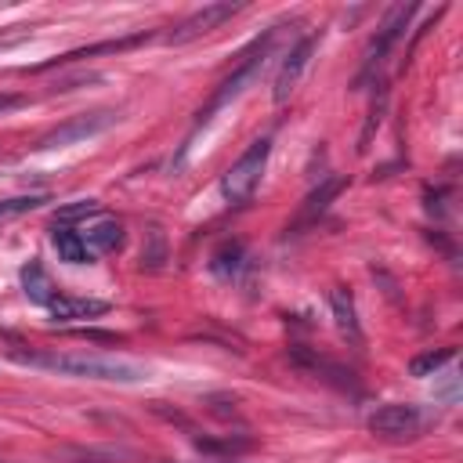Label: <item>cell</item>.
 Masks as SVG:
<instances>
[{
    "instance_id": "1",
    "label": "cell",
    "mask_w": 463,
    "mask_h": 463,
    "mask_svg": "<svg viewBox=\"0 0 463 463\" xmlns=\"http://www.w3.org/2000/svg\"><path fill=\"white\" fill-rule=\"evenodd\" d=\"M26 366L51 370L58 377H80V380H112V384H142L149 370L116 362V359H98V355H15Z\"/></svg>"
},
{
    "instance_id": "22",
    "label": "cell",
    "mask_w": 463,
    "mask_h": 463,
    "mask_svg": "<svg viewBox=\"0 0 463 463\" xmlns=\"http://www.w3.org/2000/svg\"><path fill=\"white\" fill-rule=\"evenodd\" d=\"M0 44H8V40H4V37H0Z\"/></svg>"
},
{
    "instance_id": "11",
    "label": "cell",
    "mask_w": 463,
    "mask_h": 463,
    "mask_svg": "<svg viewBox=\"0 0 463 463\" xmlns=\"http://www.w3.org/2000/svg\"><path fill=\"white\" fill-rule=\"evenodd\" d=\"M51 243H54L58 257L69 261V264H87V261H91V247H87V240L80 236V232L66 228V224H54Z\"/></svg>"
},
{
    "instance_id": "2",
    "label": "cell",
    "mask_w": 463,
    "mask_h": 463,
    "mask_svg": "<svg viewBox=\"0 0 463 463\" xmlns=\"http://www.w3.org/2000/svg\"><path fill=\"white\" fill-rule=\"evenodd\" d=\"M272 40H275V29H268L264 37H257V40L247 47L243 62H240L236 69H232V73L217 84V91L210 94V102L199 109V120H196L199 127H203V124H210V116H214L217 109H224L228 102H236V98L247 91V84H250V80L261 73V66H264V58H268V51H272Z\"/></svg>"
},
{
    "instance_id": "16",
    "label": "cell",
    "mask_w": 463,
    "mask_h": 463,
    "mask_svg": "<svg viewBox=\"0 0 463 463\" xmlns=\"http://www.w3.org/2000/svg\"><path fill=\"white\" fill-rule=\"evenodd\" d=\"M456 359V347H431V352L410 359V377H435L442 366H449Z\"/></svg>"
},
{
    "instance_id": "4",
    "label": "cell",
    "mask_w": 463,
    "mask_h": 463,
    "mask_svg": "<svg viewBox=\"0 0 463 463\" xmlns=\"http://www.w3.org/2000/svg\"><path fill=\"white\" fill-rule=\"evenodd\" d=\"M116 120H120V112H112V109L80 112V116H73V120H66L62 127L47 131V134L37 142V149H66V145H80V142L98 138V134H105L109 127H116Z\"/></svg>"
},
{
    "instance_id": "19",
    "label": "cell",
    "mask_w": 463,
    "mask_h": 463,
    "mask_svg": "<svg viewBox=\"0 0 463 463\" xmlns=\"http://www.w3.org/2000/svg\"><path fill=\"white\" fill-rule=\"evenodd\" d=\"M196 445H199L203 452H243V449H250V438H224V442L196 438Z\"/></svg>"
},
{
    "instance_id": "6",
    "label": "cell",
    "mask_w": 463,
    "mask_h": 463,
    "mask_svg": "<svg viewBox=\"0 0 463 463\" xmlns=\"http://www.w3.org/2000/svg\"><path fill=\"white\" fill-rule=\"evenodd\" d=\"M424 424V413L417 405H405V402H394V405H380V410L370 417V431L380 435V438H405V435H417Z\"/></svg>"
},
{
    "instance_id": "13",
    "label": "cell",
    "mask_w": 463,
    "mask_h": 463,
    "mask_svg": "<svg viewBox=\"0 0 463 463\" xmlns=\"http://www.w3.org/2000/svg\"><path fill=\"white\" fill-rule=\"evenodd\" d=\"M344 189H347V178H340V174H333V178L319 182V189H312V196H308L305 207H301V221H315Z\"/></svg>"
},
{
    "instance_id": "14",
    "label": "cell",
    "mask_w": 463,
    "mask_h": 463,
    "mask_svg": "<svg viewBox=\"0 0 463 463\" xmlns=\"http://www.w3.org/2000/svg\"><path fill=\"white\" fill-rule=\"evenodd\" d=\"M22 289H26V297L33 301V305H51L54 301V286H51V279H47V272H44V264L40 261H29L26 268H22Z\"/></svg>"
},
{
    "instance_id": "7",
    "label": "cell",
    "mask_w": 463,
    "mask_h": 463,
    "mask_svg": "<svg viewBox=\"0 0 463 463\" xmlns=\"http://www.w3.org/2000/svg\"><path fill=\"white\" fill-rule=\"evenodd\" d=\"M240 12H243V4H207V8H199L196 15H189L185 22L174 26V29L167 33V44H189V40H196V37L217 29L221 22H228L232 15H240Z\"/></svg>"
},
{
    "instance_id": "5",
    "label": "cell",
    "mask_w": 463,
    "mask_h": 463,
    "mask_svg": "<svg viewBox=\"0 0 463 463\" xmlns=\"http://www.w3.org/2000/svg\"><path fill=\"white\" fill-rule=\"evenodd\" d=\"M312 51H315V37H301L294 47H289V54L282 58V66L275 73V91H272L275 105H286V98L297 91V84H301V77L312 62Z\"/></svg>"
},
{
    "instance_id": "18",
    "label": "cell",
    "mask_w": 463,
    "mask_h": 463,
    "mask_svg": "<svg viewBox=\"0 0 463 463\" xmlns=\"http://www.w3.org/2000/svg\"><path fill=\"white\" fill-rule=\"evenodd\" d=\"M94 214H102V203L98 199H77V203H69V207H58V224H73V221H84V217H94Z\"/></svg>"
},
{
    "instance_id": "12",
    "label": "cell",
    "mask_w": 463,
    "mask_h": 463,
    "mask_svg": "<svg viewBox=\"0 0 463 463\" xmlns=\"http://www.w3.org/2000/svg\"><path fill=\"white\" fill-rule=\"evenodd\" d=\"M149 40V33H134V37H124V40H105V44H91V47H80V51H69V54H62V58H51V62H44V66H37L33 73H44V69H51V66H66V62H77V58H91V54H105V51H127V47H134V44H145Z\"/></svg>"
},
{
    "instance_id": "17",
    "label": "cell",
    "mask_w": 463,
    "mask_h": 463,
    "mask_svg": "<svg viewBox=\"0 0 463 463\" xmlns=\"http://www.w3.org/2000/svg\"><path fill=\"white\" fill-rule=\"evenodd\" d=\"M47 203L44 192H33V196H12V199H0V221H8V217H22L29 210H40Z\"/></svg>"
},
{
    "instance_id": "8",
    "label": "cell",
    "mask_w": 463,
    "mask_h": 463,
    "mask_svg": "<svg viewBox=\"0 0 463 463\" xmlns=\"http://www.w3.org/2000/svg\"><path fill=\"white\" fill-rule=\"evenodd\" d=\"M417 15V4H398V8H391V15H387V22L380 26V37L373 40V47H370V58H366V77L384 62L387 58V51L398 44V37L405 33V26H410V19Z\"/></svg>"
},
{
    "instance_id": "3",
    "label": "cell",
    "mask_w": 463,
    "mask_h": 463,
    "mask_svg": "<svg viewBox=\"0 0 463 463\" xmlns=\"http://www.w3.org/2000/svg\"><path fill=\"white\" fill-rule=\"evenodd\" d=\"M268 156H272V138H257L236 163L228 167V174L221 178V192L232 207L247 203L257 192V185L264 178V167H268Z\"/></svg>"
},
{
    "instance_id": "15",
    "label": "cell",
    "mask_w": 463,
    "mask_h": 463,
    "mask_svg": "<svg viewBox=\"0 0 463 463\" xmlns=\"http://www.w3.org/2000/svg\"><path fill=\"white\" fill-rule=\"evenodd\" d=\"M87 247L98 250V254H109V250H120L124 247V224L116 217H105L98 221L91 232H87Z\"/></svg>"
},
{
    "instance_id": "21",
    "label": "cell",
    "mask_w": 463,
    "mask_h": 463,
    "mask_svg": "<svg viewBox=\"0 0 463 463\" xmlns=\"http://www.w3.org/2000/svg\"><path fill=\"white\" fill-rule=\"evenodd\" d=\"M22 105H26V98H22V94L0 91V116H8V112H15V109H22Z\"/></svg>"
},
{
    "instance_id": "9",
    "label": "cell",
    "mask_w": 463,
    "mask_h": 463,
    "mask_svg": "<svg viewBox=\"0 0 463 463\" xmlns=\"http://www.w3.org/2000/svg\"><path fill=\"white\" fill-rule=\"evenodd\" d=\"M54 322H84V319H98L109 312V301H91V297H54L47 305Z\"/></svg>"
},
{
    "instance_id": "10",
    "label": "cell",
    "mask_w": 463,
    "mask_h": 463,
    "mask_svg": "<svg viewBox=\"0 0 463 463\" xmlns=\"http://www.w3.org/2000/svg\"><path fill=\"white\" fill-rule=\"evenodd\" d=\"M329 312H333V322H337L340 333H347L352 340H362L359 315H355V297L347 294L344 286H333V289H329Z\"/></svg>"
},
{
    "instance_id": "20",
    "label": "cell",
    "mask_w": 463,
    "mask_h": 463,
    "mask_svg": "<svg viewBox=\"0 0 463 463\" xmlns=\"http://www.w3.org/2000/svg\"><path fill=\"white\" fill-rule=\"evenodd\" d=\"M380 116H384V98L370 109V120H366V131H362V138H359V152H366L370 149V142H373V131L380 127Z\"/></svg>"
}]
</instances>
